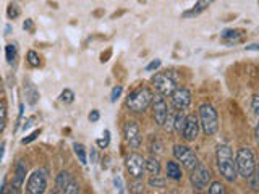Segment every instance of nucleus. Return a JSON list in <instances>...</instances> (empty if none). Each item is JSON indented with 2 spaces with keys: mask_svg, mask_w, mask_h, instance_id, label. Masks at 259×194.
I'll list each match as a JSON object with an SVG mask.
<instances>
[{
  "mask_svg": "<svg viewBox=\"0 0 259 194\" xmlns=\"http://www.w3.org/2000/svg\"><path fill=\"white\" fill-rule=\"evenodd\" d=\"M216 160L217 168L225 181L233 183L237 180V168H235V159H233L232 149L227 144H219L216 151Z\"/></svg>",
  "mask_w": 259,
  "mask_h": 194,
  "instance_id": "f257e3e1",
  "label": "nucleus"
},
{
  "mask_svg": "<svg viewBox=\"0 0 259 194\" xmlns=\"http://www.w3.org/2000/svg\"><path fill=\"white\" fill-rule=\"evenodd\" d=\"M154 99V93L151 88L147 86H141L138 89L131 91L127 97V107L136 113H144L146 110L151 107Z\"/></svg>",
  "mask_w": 259,
  "mask_h": 194,
  "instance_id": "f03ea898",
  "label": "nucleus"
},
{
  "mask_svg": "<svg viewBox=\"0 0 259 194\" xmlns=\"http://www.w3.org/2000/svg\"><path fill=\"white\" fill-rule=\"evenodd\" d=\"M235 168H237V175H240L245 180L256 170V157L251 147L238 149L235 157Z\"/></svg>",
  "mask_w": 259,
  "mask_h": 194,
  "instance_id": "7ed1b4c3",
  "label": "nucleus"
},
{
  "mask_svg": "<svg viewBox=\"0 0 259 194\" xmlns=\"http://www.w3.org/2000/svg\"><path fill=\"white\" fill-rule=\"evenodd\" d=\"M199 126L203 128V131L207 136H212L217 133L219 129V118H217V112L211 103H203L199 107Z\"/></svg>",
  "mask_w": 259,
  "mask_h": 194,
  "instance_id": "20e7f679",
  "label": "nucleus"
},
{
  "mask_svg": "<svg viewBox=\"0 0 259 194\" xmlns=\"http://www.w3.org/2000/svg\"><path fill=\"white\" fill-rule=\"evenodd\" d=\"M47 181H49L47 170L37 168V170H34L29 175L24 190L28 194H42V193H45V190H47Z\"/></svg>",
  "mask_w": 259,
  "mask_h": 194,
  "instance_id": "39448f33",
  "label": "nucleus"
},
{
  "mask_svg": "<svg viewBox=\"0 0 259 194\" xmlns=\"http://www.w3.org/2000/svg\"><path fill=\"white\" fill-rule=\"evenodd\" d=\"M55 193L62 194H78L80 193V186L78 181L73 178V175L67 170H62L55 178Z\"/></svg>",
  "mask_w": 259,
  "mask_h": 194,
  "instance_id": "423d86ee",
  "label": "nucleus"
},
{
  "mask_svg": "<svg viewBox=\"0 0 259 194\" xmlns=\"http://www.w3.org/2000/svg\"><path fill=\"white\" fill-rule=\"evenodd\" d=\"M152 84L160 96H170L173 91L177 89V81H175V78L170 73H164V71L155 73L152 76Z\"/></svg>",
  "mask_w": 259,
  "mask_h": 194,
  "instance_id": "0eeeda50",
  "label": "nucleus"
},
{
  "mask_svg": "<svg viewBox=\"0 0 259 194\" xmlns=\"http://www.w3.org/2000/svg\"><path fill=\"white\" fill-rule=\"evenodd\" d=\"M125 165H127L128 173L133 177V180H142V177H144L146 173V159L142 157L141 154L138 152L130 154L125 160Z\"/></svg>",
  "mask_w": 259,
  "mask_h": 194,
  "instance_id": "6e6552de",
  "label": "nucleus"
},
{
  "mask_svg": "<svg viewBox=\"0 0 259 194\" xmlns=\"http://www.w3.org/2000/svg\"><path fill=\"white\" fill-rule=\"evenodd\" d=\"M173 155H175V159H177L178 162H181L183 167L188 168L190 172L193 170V168H196L198 164H199L196 154H194L188 146H183V144H175L173 146Z\"/></svg>",
  "mask_w": 259,
  "mask_h": 194,
  "instance_id": "1a4fd4ad",
  "label": "nucleus"
},
{
  "mask_svg": "<svg viewBox=\"0 0 259 194\" xmlns=\"http://www.w3.org/2000/svg\"><path fill=\"white\" fill-rule=\"evenodd\" d=\"M190 181H191V185H193L194 190H198V191L206 190L207 185L211 183V172H209V168L198 164V167L191 170Z\"/></svg>",
  "mask_w": 259,
  "mask_h": 194,
  "instance_id": "9d476101",
  "label": "nucleus"
},
{
  "mask_svg": "<svg viewBox=\"0 0 259 194\" xmlns=\"http://www.w3.org/2000/svg\"><path fill=\"white\" fill-rule=\"evenodd\" d=\"M123 136H125V139L130 146H131L133 149H138L141 146V141H142L138 121H134V120L127 121L125 126H123Z\"/></svg>",
  "mask_w": 259,
  "mask_h": 194,
  "instance_id": "9b49d317",
  "label": "nucleus"
},
{
  "mask_svg": "<svg viewBox=\"0 0 259 194\" xmlns=\"http://www.w3.org/2000/svg\"><path fill=\"white\" fill-rule=\"evenodd\" d=\"M152 115H154V120L155 123H157L159 126H164V123H165V118H167V115H168V105H167V102L164 97H154L152 99Z\"/></svg>",
  "mask_w": 259,
  "mask_h": 194,
  "instance_id": "f8f14e48",
  "label": "nucleus"
},
{
  "mask_svg": "<svg viewBox=\"0 0 259 194\" xmlns=\"http://www.w3.org/2000/svg\"><path fill=\"white\" fill-rule=\"evenodd\" d=\"M198 134H199V121H198V116L196 115H186L183 131H181V136H183V139L188 141V142H193V141L198 139Z\"/></svg>",
  "mask_w": 259,
  "mask_h": 194,
  "instance_id": "ddd939ff",
  "label": "nucleus"
},
{
  "mask_svg": "<svg viewBox=\"0 0 259 194\" xmlns=\"http://www.w3.org/2000/svg\"><path fill=\"white\" fill-rule=\"evenodd\" d=\"M26 173H28V165L23 160H16L15 170H13V180H11V193H18L19 188H23V183L26 180Z\"/></svg>",
  "mask_w": 259,
  "mask_h": 194,
  "instance_id": "4468645a",
  "label": "nucleus"
},
{
  "mask_svg": "<svg viewBox=\"0 0 259 194\" xmlns=\"http://www.w3.org/2000/svg\"><path fill=\"white\" fill-rule=\"evenodd\" d=\"M170 96H172V102H173V107L175 108L185 110V108L190 107V103H191V93H190V89H186V88H177Z\"/></svg>",
  "mask_w": 259,
  "mask_h": 194,
  "instance_id": "2eb2a0df",
  "label": "nucleus"
},
{
  "mask_svg": "<svg viewBox=\"0 0 259 194\" xmlns=\"http://www.w3.org/2000/svg\"><path fill=\"white\" fill-rule=\"evenodd\" d=\"M214 3V0H198L196 3H194V6L191 10H188V11H185L183 15H181V18H185V19H188V18H193V16H198V15H201V13L203 11H206L207 8H209V6Z\"/></svg>",
  "mask_w": 259,
  "mask_h": 194,
  "instance_id": "dca6fc26",
  "label": "nucleus"
},
{
  "mask_svg": "<svg viewBox=\"0 0 259 194\" xmlns=\"http://www.w3.org/2000/svg\"><path fill=\"white\" fill-rule=\"evenodd\" d=\"M23 93H24V97H26V102H28L29 105H36V103L39 102V91L31 81H24Z\"/></svg>",
  "mask_w": 259,
  "mask_h": 194,
  "instance_id": "f3484780",
  "label": "nucleus"
},
{
  "mask_svg": "<svg viewBox=\"0 0 259 194\" xmlns=\"http://www.w3.org/2000/svg\"><path fill=\"white\" fill-rule=\"evenodd\" d=\"M165 172H167V177L170 178V180H175V181H180L181 177H183V173H181L180 164H178V162H175V160L167 162Z\"/></svg>",
  "mask_w": 259,
  "mask_h": 194,
  "instance_id": "a211bd4d",
  "label": "nucleus"
},
{
  "mask_svg": "<svg viewBox=\"0 0 259 194\" xmlns=\"http://www.w3.org/2000/svg\"><path fill=\"white\" fill-rule=\"evenodd\" d=\"M73 151H75V155L78 157V160H80L83 165H86V164H88L86 147H84L83 144H80V142H75V144H73Z\"/></svg>",
  "mask_w": 259,
  "mask_h": 194,
  "instance_id": "6ab92c4d",
  "label": "nucleus"
},
{
  "mask_svg": "<svg viewBox=\"0 0 259 194\" xmlns=\"http://www.w3.org/2000/svg\"><path fill=\"white\" fill-rule=\"evenodd\" d=\"M185 120H186V115L183 113V110H180V112L173 116V129H175V131H177L178 134H181V131H183Z\"/></svg>",
  "mask_w": 259,
  "mask_h": 194,
  "instance_id": "aec40b11",
  "label": "nucleus"
},
{
  "mask_svg": "<svg viewBox=\"0 0 259 194\" xmlns=\"http://www.w3.org/2000/svg\"><path fill=\"white\" fill-rule=\"evenodd\" d=\"M160 162L155 159V157H151L149 160H146V172H149L151 175H160Z\"/></svg>",
  "mask_w": 259,
  "mask_h": 194,
  "instance_id": "412c9836",
  "label": "nucleus"
},
{
  "mask_svg": "<svg viewBox=\"0 0 259 194\" xmlns=\"http://www.w3.org/2000/svg\"><path fill=\"white\" fill-rule=\"evenodd\" d=\"M5 55H6V62H8L10 65L15 63L16 57H18V47L16 44H8L5 47Z\"/></svg>",
  "mask_w": 259,
  "mask_h": 194,
  "instance_id": "4be33fe9",
  "label": "nucleus"
},
{
  "mask_svg": "<svg viewBox=\"0 0 259 194\" xmlns=\"http://www.w3.org/2000/svg\"><path fill=\"white\" fill-rule=\"evenodd\" d=\"M207 193L209 194H224L225 186L220 181H212L211 185H207Z\"/></svg>",
  "mask_w": 259,
  "mask_h": 194,
  "instance_id": "5701e85b",
  "label": "nucleus"
},
{
  "mask_svg": "<svg viewBox=\"0 0 259 194\" xmlns=\"http://www.w3.org/2000/svg\"><path fill=\"white\" fill-rule=\"evenodd\" d=\"M240 36H242V32L238 29H225L222 34H220V37H222L224 41H237Z\"/></svg>",
  "mask_w": 259,
  "mask_h": 194,
  "instance_id": "b1692460",
  "label": "nucleus"
},
{
  "mask_svg": "<svg viewBox=\"0 0 259 194\" xmlns=\"http://www.w3.org/2000/svg\"><path fill=\"white\" fill-rule=\"evenodd\" d=\"M19 15H21V10H19V6L16 3L11 2L6 6V16H8V19H16Z\"/></svg>",
  "mask_w": 259,
  "mask_h": 194,
  "instance_id": "393cba45",
  "label": "nucleus"
},
{
  "mask_svg": "<svg viewBox=\"0 0 259 194\" xmlns=\"http://www.w3.org/2000/svg\"><path fill=\"white\" fill-rule=\"evenodd\" d=\"M151 188H157V190H160V188H165V180L160 177V175H152L151 180H149V183H147Z\"/></svg>",
  "mask_w": 259,
  "mask_h": 194,
  "instance_id": "a878e982",
  "label": "nucleus"
},
{
  "mask_svg": "<svg viewBox=\"0 0 259 194\" xmlns=\"http://www.w3.org/2000/svg\"><path fill=\"white\" fill-rule=\"evenodd\" d=\"M26 60H28V63L31 65V67H34V68L41 65V58H39V55H37L36 50H29L28 55H26Z\"/></svg>",
  "mask_w": 259,
  "mask_h": 194,
  "instance_id": "bb28decb",
  "label": "nucleus"
},
{
  "mask_svg": "<svg viewBox=\"0 0 259 194\" xmlns=\"http://www.w3.org/2000/svg\"><path fill=\"white\" fill-rule=\"evenodd\" d=\"M75 100V93L71 89H63L60 94V102L62 103H71Z\"/></svg>",
  "mask_w": 259,
  "mask_h": 194,
  "instance_id": "cd10ccee",
  "label": "nucleus"
},
{
  "mask_svg": "<svg viewBox=\"0 0 259 194\" xmlns=\"http://www.w3.org/2000/svg\"><path fill=\"white\" fill-rule=\"evenodd\" d=\"M250 181V188L253 191H258L259 190V173H258V170H255L248 178H246Z\"/></svg>",
  "mask_w": 259,
  "mask_h": 194,
  "instance_id": "c85d7f7f",
  "label": "nucleus"
},
{
  "mask_svg": "<svg viewBox=\"0 0 259 194\" xmlns=\"http://www.w3.org/2000/svg\"><path fill=\"white\" fill-rule=\"evenodd\" d=\"M6 125V105L3 102H0V133L3 131Z\"/></svg>",
  "mask_w": 259,
  "mask_h": 194,
  "instance_id": "c756f323",
  "label": "nucleus"
},
{
  "mask_svg": "<svg viewBox=\"0 0 259 194\" xmlns=\"http://www.w3.org/2000/svg\"><path fill=\"white\" fill-rule=\"evenodd\" d=\"M122 93H123V88L120 86V84H117V86L112 89V93H110V102L115 103L117 100H119V97L122 96Z\"/></svg>",
  "mask_w": 259,
  "mask_h": 194,
  "instance_id": "7c9ffc66",
  "label": "nucleus"
},
{
  "mask_svg": "<svg viewBox=\"0 0 259 194\" xmlns=\"http://www.w3.org/2000/svg\"><path fill=\"white\" fill-rule=\"evenodd\" d=\"M39 134H41V128H39V129H36V131H32L29 136H28V138H23L21 139V142H23V144H29V142H32V141H34L36 138H37V136Z\"/></svg>",
  "mask_w": 259,
  "mask_h": 194,
  "instance_id": "2f4dec72",
  "label": "nucleus"
},
{
  "mask_svg": "<svg viewBox=\"0 0 259 194\" xmlns=\"http://www.w3.org/2000/svg\"><path fill=\"white\" fill-rule=\"evenodd\" d=\"M251 110L255 115H259V96L255 94L253 96V100H251Z\"/></svg>",
  "mask_w": 259,
  "mask_h": 194,
  "instance_id": "473e14b6",
  "label": "nucleus"
},
{
  "mask_svg": "<svg viewBox=\"0 0 259 194\" xmlns=\"http://www.w3.org/2000/svg\"><path fill=\"white\" fill-rule=\"evenodd\" d=\"M104 134H106V138H104V139H97L96 142H97V146H99L101 149H106L107 146H109V141H110V133L107 131V129H106V133H104Z\"/></svg>",
  "mask_w": 259,
  "mask_h": 194,
  "instance_id": "72a5a7b5",
  "label": "nucleus"
},
{
  "mask_svg": "<svg viewBox=\"0 0 259 194\" xmlns=\"http://www.w3.org/2000/svg\"><path fill=\"white\" fill-rule=\"evenodd\" d=\"M114 185H115L117 190H119V193H125V188H123V181H122V178L119 177V175H117V177L114 178Z\"/></svg>",
  "mask_w": 259,
  "mask_h": 194,
  "instance_id": "f704fd0d",
  "label": "nucleus"
},
{
  "mask_svg": "<svg viewBox=\"0 0 259 194\" xmlns=\"http://www.w3.org/2000/svg\"><path fill=\"white\" fill-rule=\"evenodd\" d=\"M160 65H162V62L159 60V58H157V60H152V62L146 67V71H154V70H157V68H160Z\"/></svg>",
  "mask_w": 259,
  "mask_h": 194,
  "instance_id": "c9c22d12",
  "label": "nucleus"
},
{
  "mask_svg": "<svg viewBox=\"0 0 259 194\" xmlns=\"http://www.w3.org/2000/svg\"><path fill=\"white\" fill-rule=\"evenodd\" d=\"M89 121L91 123H96V121H99V118H101V115H99V110H91V113H89Z\"/></svg>",
  "mask_w": 259,
  "mask_h": 194,
  "instance_id": "e433bc0d",
  "label": "nucleus"
},
{
  "mask_svg": "<svg viewBox=\"0 0 259 194\" xmlns=\"http://www.w3.org/2000/svg\"><path fill=\"white\" fill-rule=\"evenodd\" d=\"M23 29L24 31H34V21L32 19H26L23 23Z\"/></svg>",
  "mask_w": 259,
  "mask_h": 194,
  "instance_id": "4c0bfd02",
  "label": "nucleus"
},
{
  "mask_svg": "<svg viewBox=\"0 0 259 194\" xmlns=\"http://www.w3.org/2000/svg\"><path fill=\"white\" fill-rule=\"evenodd\" d=\"M142 183H141V180H134V183H133V193H141L142 191Z\"/></svg>",
  "mask_w": 259,
  "mask_h": 194,
  "instance_id": "58836bf2",
  "label": "nucleus"
},
{
  "mask_svg": "<svg viewBox=\"0 0 259 194\" xmlns=\"http://www.w3.org/2000/svg\"><path fill=\"white\" fill-rule=\"evenodd\" d=\"M5 146H6V142H2L0 144V162L3 160V154H5Z\"/></svg>",
  "mask_w": 259,
  "mask_h": 194,
  "instance_id": "ea45409f",
  "label": "nucleus"
},
{
  "mask_svg": "<svg viewBox=\"0 0 259 194\" xmlns=\"http://www.w3.org/2000/svg\"><path fill=\"white\" fill-rule=\"evenodd\" d=\"M246 50H259V45L258 44H251V45H246Z\"/></svg>",
  "mask_w": 259,
  "mask_h": 194,
  "instance_id": "a19ab883",
  "label": "nucleus"
},
{
  "mask_svg": "<svg viewBox=\"0 0 259 194\" xmlns=\"http://www.w3.org/2000/svg\"><path fill=\"white\" fill-rule=\"evenodd\" d=\"M91 160H93V162H96L97 160V154L93 151V152H91Z\"/></svg>",
  "mask_w": 259,
  "mask_h": 194,
  "instance_id": "79ce46f5",
  "label": "nucleus"
},
{
  "mask_svg": "<svg viewBox=\"0 0 259 194\" xmlns=\"http://www.w3.org/2000/svg\"><path fill=\"white\" fill-rule=\"evenodd\" d=\"M31 123H32V118H29L28 121L24 123V129H26V128H29V126H31Z\"/></svg>",
  "mask_w": 259,
  "mask_h": 194,
  "instance_id": "37998d69",
  "label": "nucleus"
},
{
  "mask_svg": "<svg viewBox=\"0 0 259 194\" xmlns=\"http://www.w3.org/2000/svg\"><path fill=\"white\" fill-rule=\"evenodd\" d=\"M5 31H6V32H5V34H10V32H11V26H10V24H8V26H6V28H5Z\"/></svg>",
  "mask_w": 259,
  "mask_h": 194,
  "instance_id": "c03bdc74",
  "label": "nucleus"
}]
</instances>
